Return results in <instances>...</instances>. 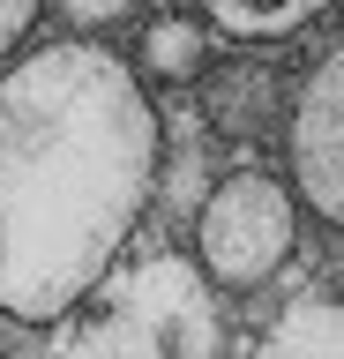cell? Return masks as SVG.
<instances>
[{
    "mask_svg": "<svg viewBox=\"0 0 344 359\" xmlns=\"http://www.w3.org/2000/svg\"><path fill=\"white\" fill-rule=\"evenodd\" d=\"M299 187L292 172L240 165L202 195L195 210V262L217 292H262L299 255Z\"/></svg>",
    "mask_w": 344,
    "mask_h": 359,
    "instance_id": "cell-3",
    "label": "cell"
},
{
    "mask_svg": "<svg viewBox=\"0 0 344 359\" xmlns=\"http://www.w3.org/2000/svg\"><path fill=\"white\" fill-rule=\"evenodd\" d=\"M60 15H68V30L75 38H97V30H113V22H128L142 8V0H53Z\"/></svg>",
    "mask_w": 344,
    "mask_h": 359,
    "instance_id": "cell-9",
    "label": "cell"
},
{
    "mask_svg": "<svg viewBox=\"0 0 344 359\" xmlns=\"http://www.w3.org/2000/svg\"><path fill=\"white\" fill-rule=\"evenodd\" d=\"M53 359H225L217 285L187 255H142L60 322Z\"/></svg>",
    "mask_w": 344,
    "mask_h": 359,
    "instance_id": "cell-2",
    "label": "cell"
},
{
    "mask_svg": "<svg viewBox=\"0 0 344 359\" xmlns=\"http://www.w3.org/2000/svg\"><path fill=\"white\" fill-rule=\"evenodd\" d=\"M202 105L217 135H262L270 120L292 112V90H277V75L262 60H225L202 75Z\"/></svg>",
    "mask_w": 344,
    "mask_h": 359,
    "instance_id": "cell-6",
    "label": "cell"
},
{
    "mask_svg": "<svg viewBox=\"0 0 344 359\" xmlns=\"http://www.w3.org/2000/svg\"><path fill=\"white\" fill-rule=\"evenodd\" d=\"M158 172V97L113 45L60 38L0 67V314L60 330L120 269Z\"/></svg>",
    "mask_w": 344,
    "mask_h": 359,
    "instance_id": "cell-1",
    "label": "cell"
},
{
    "mask_svg": "<svg viewBox=\"0 0 344 359\" xmlns=\"http://www.w3.org/2000/svg\"><path fill=\"white\" fill-rule=\"evenodd\" d=\"M284 172H292L299 202H307L329 232H344V45H329V53L292 83Z\"/></svg>",
    "mask_w": 344,
    "mask_h": 359,
    "instance_id": "cell-4",
    "label": "cell"
},
{
    "mask_svg": "<svg viewBox=\"0 0 344 359\" xmlns=\"http://www.w3.org/2000/svg\"><path fill=\"white\" fill-rule=\"evenodd\" d=\"M329 0H202V15L232 38H292L299 22H315Z\"/></svg>",
    "mask_w": 344,
    "mask_h": 359,
    "instance_id": "cell-8",
    "label": "cell"
},
{
    "mask_svg": "<svg viewBox=\"0 0 344 359\" xmlns=\"http://www.w3.org/2000/svg\"><path fill=\"white\" fill-rule=\"evenodd\" d=\"M53 0H0V67L15 60V45L38 30V15H46Z\"/></svg>",
    "mask_w": 344,
    "mask_h": 359,
    "instance_id": "cell-10",
    "label": "cell"
},
{
    "mask_svg": "<svg viewBox=\"0 0 344 359\" xmlns=\"http://www.w3.org/2000/svg\"><path fill=\"white\" fill-rule=\"evenodd\" d=\"M247 359H344V255L315 269L307 285L270 314Z\"/></svg>",
    "mask_w": 344,
    "mask_h": 359,
    "instance_id": "cell-5",
    "label": "cell"
},
{
    "mask_svg": "<svg viewBox=\"0 0 344 359\" xmlns=\"http://www.w3.org/2000/svg\"><path fill=\"white\" fill-rule=\"evenodd\" d=\"M142 83H195L209 75V22L202 15H150L135 38Z\"/></svg>",
    "mask_w": 344,
    "mask_h": 359,
    "instance_id": "cell-7",
    "label": "cell"
}]
</instances>
